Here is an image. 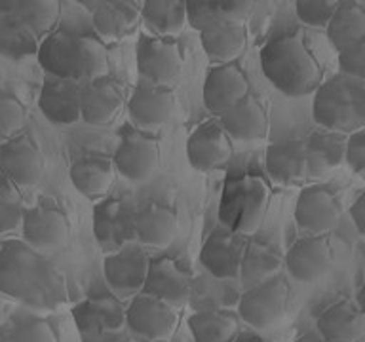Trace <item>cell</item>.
I'll return each instance as SVG.
<instances>
[{
	"mask_svg": "<svg viewBox=\"0 0 365 342\" xmlns=\"http://www.w3.org/2000/svg\"><path fill=\"white\" fill-rule=\"evenodd\" d=\"M259 61L264 78L285 97L312 95L324 84V67L299 34L267 42L259 51Z\"/></svg>",
	"mask_w": 365,
	"mask_h": 342,
	"instance_id": "cell-1",
	"label": "cell"
},
{
	"mask_svg": "<svg viewBox=\"0 0 365 342\" xmlns=\"http://www.w3.org/2000/svg\"><path fill=\"white\" fill-rule=\"evenodd\" d=\"M312 116L324 130L350 135L365 128V80L336 73L314 93Z\"/></svg>",
	"mask_w": 365,
	"mask_h": 342,
	"instance_id": "cell-2",
	"label": "cell"
},
{
	"mask_svg": "<svg viewBox=\"0 0 365 342\" xmlns=\"http://www.w3.org/2000/svg\"><path fill=\"white\" fill-rule=\"evenodd\" d=\"M50 262L23 239H8L0 245V293L11 301L25 302L31 296Z\"/></svg>",
	"mask_w": 365,
	"mask_h": 342,
	"instance_id": "cell-3",
	"label": "cell"
},
{
	"mask_svg": "<svg viewBox=\"0 0 365 342\" xmlns=\"http://www.w3.org/2000/svg\"><path fill=\"white\" fill-rule=\"evenodd\" d=\"M268 192L255 177H242L230 182L225 192L221 207V221L228 230L247 236L257 228L264 215Z\"/></svg>",
	"mask_w": 365,
	"mask_h": 342,
	"instance_id": "cell-4",
	"label": "cell"
},
{
	"mask_svg": "<svg viewBox=\"0 0 365 342\" xmlns=\"http://www.w3.org/2000/svg\"><path fill=\"white\" fill-rule=\"evenodd\" d=\"M137 73L141 82L171 88L182 68V50L173 38L141 34L135 46Z\"/></svg>",
	"mask_w": 365,
	"mask_h": 342,
	"instance_id": "cell-5",
	"label": "cell"
},
{
	"mask_svg": "<svg viewBox=\"0 0 365 342\" xmlns=\"http://www.w3.org/2000/svg\"><path fill=\"white\" fill-rule=\"evenodd\" d=\"M289 289L284 278L274 276L264 284L245 289L238 301V318L257 331L270 329L287 312Z\"/></svg>",
	"mask_w": 365,
	"mask_h": 342,
	"instance_id": "cell-6",
	"label": "cell"
},
{
	"mask_svg": "<svg viewBox=\"0 0 365 342\" xmlns=\"http://www.w3.org/2000/svg\"><path fill=\"white\" fill-rule=\"evenodd\" d=\"M116 173L125 181L143 182L153 175L160 164V142L139 128H124L113 154Z\"/></svg>",
	"mask_w": 365,
	"mask_h": 342,
	"instance_id": "cell-7",
	"label": "cell"
},
{
	"mask_svg": "<svg viewBox=\"0 0 365 342\" xmlns=\"http://www.w3.org/2000/svg\"><path fill=\"white\" fill-rule=\"evenodd\" d=\"M148 264H150V259L135 242L124 245L122 249L114 253H108L103 261V276L110 293L118 296L120 301L133 299L143 293Z\"/></svg>",
	"mask_w": 365,
	"mask_h": 342,
	"instance_id": "cell-8",
	"label": "cell"
},
{
	"mask_svg": "<svg viewBox=\"0 0 365 342\" xmlns=\"http://www.w3.org/2000/svg\"><path fill=\"white\" fill-rule=\"evenodd\" d=\"M179 325L175 308L139 293L125 306V327L147 342H168Z\"/></svg>",
	"mask_w": 365,
	"mask_h": 342,
	"instance_id": "cell-9",
	"label": "cell"
},
{
	"mask_svg": "<svg viewBox=\"0 0 365 342\" xmlns=\"http://www.w3.org/2000/svg\"><path fill=\"white\" fill-rule=\"evenodd\" d=\"M91 230L105 253H114L135 239V211L118 198H105L93 207Z\"/></svg>",
	"mask_w": 365,
	"mask_h": 342,
	"instance_id": "cell-10",
	"label": "cell"
},
{
	"mask_svg": "<svg viewBox=\"0 0 365 342\" xmlns=\"http://www.w3.org/2000/svg\"><path fill=\"white\" fill-rule=\"evenodd\" d=\"M247 236L225 227L215 228L200 251V264L217 279H238L247 249Z\"/></svg>",
	"mask_w": 365,
	"mask_h": 342,
	"instance_id": "cell-11",
	"label": "cell"
},
{
	"mask_svg": "<svg viewBox=\"0 0 365 342\" xmlns=\"http://www.w3.org/2000/svg\"><path fill=\"white\" fill-rule=\"evenodd\" d=\"M342 217V204L336 192L327 185H312L302 188L295 204L297 224L314 234H329Z\"/></svg>",
	"mask_w": 365,
	"mask_h": 342,
	"instance_id": "cell-12",
	"label": "cell"
},
{
	"mask_svg": "<svg viewBox=\"0 0 365 342\" xmlns=\"http://www.w3.org/2000/svg\"><path fill=\"white\" fill-rule=\"evenodd\" d=\"M251 93L250 80L238 63L211 65L204 80L202 97L207 110L221 118Z\"/></svg>",
	"mask_w": 365,
	"mask_h": 342,
	"instance_id": "cell-13",
	"label": "cell"
},
{
	"mask_svg": "<svg viewBox=\"0 0 365 342\" xmlns=\"http://www.w3.org/2000/svg\"><path fill=\"white\" fill-rule=\"evenodd\" d=\"M23 242L38 253L57 249L68 236V219L56 204L40 202L25 209L21 222Z\"/></svg>",
	"mask_w": 365,
	"mask_h": 342,
	"instance_id": "cell-14",
	"label": "cell"
},
{
	"mask_svg": "<svg viewBox=\"0 0 365 342\" xmlns=\"http://www.w3.org/2000/svg\"><path fill=\"white\" fill-rule=\"evenodd\" d=\"M0 171L16 187H34L44 175V156L29 135L11 137L0 145Z\"/></svg>",
	"mask_w": 365,
	"mask_h": 342,
	"instance_id": "cell-15",
	"label": "cell"
},
{
	"mask_svg": "<svg viewBox=\"0 0 365 342\" xmlns=\"http://www.w3.org/2000/svg\"><path fill=\"white\" fill-rule=\"evenodd\" d=\"M284 264L291 278L301 284H310L319 279L333 264V247L329 236L310 234L297 239L284 255Z\"/></svg>",
	"mask_w": 365,
	"mask_h": 342,
	"instance_id": "cell-16",
	"label": "cell"
},
{
	"mask_svg": "<svg viewBox=\"0 0 365 342\" xmlns=\"http://www.w3.org/2000/svg\"><path fill=\"white\" fill-rule=\"evenodd\" d=\"M232 139L219 122H204L188 135L187 158L196 171H215L230 162Z\"/></svg>",
	"mask_w": 365,
	"mask_h": 342,
	"instance_id": "cell-17",
	"label": "cell"
},
{
	"mask_svg": "<svg viewBox=\"0 0 365 342\" xmlns=\"http://www.w3.org/2000/svg\"><path fill=\"white\" fill-rule=\"evenodd\" d=\"M128 105L122 86L113 78L93 80L82 84L80 118L93 128H105L118 118Z\"/></svg>",
	"mask_w": 365,
	"mask_h": 342,
	"instance_id": "cell-18",
	"label": "cell"
},
{
	"mask_svg": "<svg viewBox=\"0 0 365 342\" xmlns=\"http://www.w3.org/2000/svg\"><path fill=\"white\" fill-rule=\"evenodd\" d=\"M143 293L179 310L190 299L192 279H190L187 270H182L170 256L150 259Z\"/></svg>",
	"mask_w": 365,
	"mask_h": 342,
	"instance_id": "cell-19",
	"label": "cell"
},
{
	"mask_svg": "<svg viewBox=\"0 0 365 342\" xmlns=\"http://www.w3.org/2000/svg\"><path fill=\"white\" fill-rule=\"evenodd\" d=\"M90 8L91 23L99 38L105 42L128 38L139 27L141 4L133 0H99V2H82Z\"/></svg>",
	"mask_w": 365,
	"mask_h": 342,
	"instance_id": "cell-20",
	"label": "cell"
},
{
	"mask_svg": "<svg viewBox=\"0 0 365 342\" xmlns=\"http://www.w3.org/2000/svg\"><path fill=\"white\" fill-rule=\"evenodd\" d=\"M71 314L80 336L124 331L125 327L124 302L114 295L88 296L74 304Z\"/></svg>",
	"mask_w": 365,
	"mask_h": 342,
	"instance_id": "cell-21",
	"label": "cell"
},
{
	"mask_svg": "<svg viewBox=\"0 0 365 342\" xmlns=\"http://www.w3.org/2000/svg\"><path fill=\"white\" fill-rule=\"evenodd\" d=\"M125 107L137 128H158L170 122L175 114V91L173 88L147 84L139 80Z\"/></svg>",
	"mask_w": 365,
	"mask_h": 342,
	"instance_id": "cell-22",
	"label": "cell"
},
{
	"mask_svg": "<svg viewBox=\"0 0 365 342\" xmlns=\"http://www.w3.org/2000/svg\"><path fill=\"white\" fill-rule=\"evenodd\" d=\"M80 91L78 80L46 76L40 88L38 108L50 124L73 125L80 118Z\"/></svg>",
	"mask_w": 365,
	"mask_h": 342,
	"instance_id": "cell-23",
	"label": "cell"
},
{
	"mask_svg": "<svg viewBox=\"0 0 365 342\" xmlns=\"http://www.w3.org/2000/svg\"><path fill=\"white\" fill-rule=\"evenodd\" d=\"M68 177H71L73 187L86 200L99 202L107 198L108 192L113 190L116 167L113 164V158H107L101 154H88L71 165Z\"/></svg>",
	"mask_w": 365,
	"mask_h": 342,
	"instance_id": "cell-24",
	"label": "cell"
},
{
	"mask_svg": "<svg viewBox=\"0 0 365 342\" xmlns=\"http://www.w3.org/2000/svg\"><path fill=\"white\" fill-rule=\"evenodd\" d=\"M36 59H38L40 67L44 68L46 76L82 82L78 71L76 36L65 28H56L53 33L40 40Z\"/></svg>",
	"mask_w": 365,
	"mask_h": 342,
	"instance_id": "cell-25",
	"label": "cell"
},
{
	"mask_svg": "<svg viewBox=\"0 0 365 342\" xmlns=\"http://www.w3.org/2000/svg\"><path fill=\"white\" fill-rule=\"evenodd\" d=\"M179 217L170 205L148 202L135 213V239L141 245L162 249L177 238Z\"/></svg>",
	"mask_w": 365,
	"mask_h": 342,
	"instance_id": "cell-26",
	"label": "cell"
},
{
	"mask_svg": "<svg viewBox=\"0 0 365 342\" xmlns=\"http://www.w3.org/2000/svg\"><path fill=\"white\" fill-rule=\"evenodd\" d=\"M200 42L213 65L236 63L247 46V25L245 21H219L200 33Z\"/></svg>",
	"mask_w": 365,
	"mask_h": 342,
	"instance_id": "cell-27",
	"label": "cell"
},
{
	"mask_svg": "<svg viewBox=\"0 0 365 342\" xmlns=\"http://www.w3.org/2000/svg\"><path fill=\"white\" fill-rule=\"evenodd\" d=\"M364 314L356 301L333 302L316 319V331L325 342H359L364 333Z\"/></svg>",
	"mask_w": 365,
	"mask_h": 342,
	"instance_id": "cell-28",
	"label": "cell"
},
{
	"mask_svg": "<svg viewBox=\"0 0 365 342\" xmlns=\"http://www.w3.org/2000/svg\"><path fill=\"white\" fill-rule=\"evenodd\" d=\"M219 124L227 131L230 139L250 142L261 141L268 133V114L261 99L255 95H247L228 113L219 118Z\"/></svg>",
	"mask_w": 365,
	"mask_h": 342,
	"instance_id": "cell-29",
	"label": "cell"
},
{
	"mask_svg": "<svg viewBox=\"0 0 365 342\" xmlns=\"http://www.w3.org/2000/svg\"><path fill=\"white\" fill-rule=\"evenodd\" d=\"M268 175L279 185H297L308 179L304 139L272 142L264 154Z\"/></svg>",
	"mask_w": 365,
	"mask_h": 342,
	"instance_id": "cell-30",
	"label": "cell"
},
{
	"mask_svg": "<svg viewBox=\"0 0 365 342\" xmlns=\"http://www.w3.org/2000/svg\"><path fill=\"white\" fill-rule=\"evenodd\" d=\"M308 177H324L341 164L346 154V135L335 131H316L304 139Z\"/></svg>",
	"mask_w": 365,
	"mask_h": 342,
	"instance_id": "cell-31",
	"label": "cell"
},
{
	"mask_svg": "<svg viewBox=\"0 0 365 342\" xmlns=\"http://www.w3.org/2000/svg\"><path fill=\"white\" fill-rule=\"evenodd\" d=\"M250 14L247 0H187V25L198 33L219 21H247Z\"/></svg>",
	"mask_w": 365,
	"mask_h": 342,
	"instance_id": "cell-32",
	"label": "cell"
},
{
	"mask_svg": "<svg viewBox=\"0 0 365 342\" xmlns=\"http://www.w3.org/2000/svg\"><path fill=\"white\" fill-rule=\"evenodd\" d=\"M187 323L194 342H236L240 336L238 314L222 308L194 312Z\"/></svg>",
	"mask_w": 365,
	"mask_h": 342,
	"instance_id": "cell-33",
	"label": "cell"
},
{
	"mask_svg": "<svg viewBox=\"0 0 365 342\" xmlns=\"http://www.w3.org/2000/svg\"><path fill=\"white\" fill-rule=\"evenodd\" d=\"M327 38L336 53L365 40V6L356 0H342L327 25Z\"/></svg>",
	"mask_w": 365,
	"mask_h": 342,
	"instance_id": "cell-34",
	"label": "cell"
},
{
	"mask_svg": "<svg viewBox=\"0 0 365 342\" xmlns=\"http://www.w3.org/2000/svg\"><path fill=\"white\" fill-rule=\"evenodd\" d=\"M282 262H284V259L272 245L262 242V239H250L238 279L244 285V289L257 287V285L274 278L278 274Z\"/></svg>",
	"mask_w": 365,
	"mask_h": 342,
	"instance_id": "cell-35",
	"label": "cell"
},
{
	"mask_svg": "<svg viewBox=\"0 0 365 342\" xmlns=\"http://www.w3.org/2000/svg\"><path fill=\"white\" fill-rule=\"evenodd\" d=\"M141 19L154 36L171 38L187 25V2L182 0H145Z\"/></svg>",
	"mask_w": 365,
	"mask_h": 342,
	"instance_id": "cell-36",
	"label": "cell"
},
{
	"mask_svg": "<svg viewBox=\"0 0 365 342\" xmlns=\"http://www.w3.org/2000/svg\"><path fill=\"white\" fill-rule=\"evenodd\" d=\"M40 38L16 14L0 17V56L8 61H23L38 53Z\"/></svg>",
	"mask_w": 365,
	"mask_h": 342,
	"instance_id": "cell-37",
	"label": "cell"
},
{
	"mask_svg": "<svg viewBox=\"0 0 365 342\" xmlns=\"http://www.w3.org/2000/svg\"><path fill=\"white\" fill-rule=\"evenodd\" d=\"M76 53H78L80 80L93 82V80L107 78L110 71L108 50L99 36L80 34L76 36Z\"/></svg>",
	"mask_w": 365,
	"mask_h": 342,
	"instance_id": "cell-38",
	"label": "cell"
},
{
	"mask_svg": "<svg viewBox=\"0 0 365 342\" xmlns=\"http://www.w3.org/2000/svg\"><path fill=\"white\" fill-rule=\"evenodd\" d=\"M67 299L68 291L65 276L56 266L48 264L40 284L23 304L36 312H51L61 306L63 302H67Z\"/></svg>",
	"mask_w": 365,
	"mask_h": 342,
	"instance_id": "cell-39",
	"label": "cell"
},
{
	"mask_svg": "<svg viewBox=\"0 0 365 342\" xmlns=\"http://www.w3.org/2000/svg\"><path fill=\"white\" fill-rule=\"evenodd\" d=\"M16 16L33 28L40 40L56 31L61 16V4L57 0H19Z\"/></svg>",
	"mask_w": 365,
	"mask_h": 342,
	"instance_id": "cell-40",
	"label": "cell"
},
{
	"mask_svg": "<svg viewBox=\"0 0 365 342\" xmlns=\"http://www.w3.org/2000/svg\"><path fill=\"white\" fill-rule=\"evenodd\" d=\"M23 215H25V204L19 187H16L0 171V236L14 232L21 227Z\"/></svg>",
	"mask_w": 365,
	"mask_h": 342,
	"instance_id": "cell-41",
	"label": "cell"
},
{
	"mask_svg": "<svg viewBox=\"0 0 365 342\" xmlns=\"http://www.w3.org/2000/svg\"><path fill=\"white\" fill-rule=\"evenodd\" d=\"M336 0H297L295 14L302 25L312 28H327L335 16Z\"/></svg>",
	"mask_w": 365,
	"mask_h": 342,
	"instance_id": "cell-42",
	"label": "cell"
},
{
	"mask_svg": "<svg viewBox=\"0 0 365 342\" xmlns=\"http://www.w3.org/2000/svg\"><path fill=\"white\" fill-rule=\"evenodd\" d=\"M27 122V108L16 95L0 93V139L16 137Z\"/></svg>",
	"mask_w": 365,
	"mask_h": 342,
	"instance_id": "cell-43",
	"label": "cell"
},
{
	"mask_svg": "<svg viewBox=\"0 0 365 342\" xmlns=\"http://www.w3.org/2000/svg\"><path fill=\"white\" fill-rule=\"evenodd\" d=\"M11 342H59L56 327L46 318H29L11 327Z\"/></svg>",
	"mask_w": 365,
	"mask_h": 342,
	"instance_id": "cell-44",
	"label": "cell"
},
{
	"mask_svg": "<svg viewBox=\"0 0 365 342\" xmlns=\"http://www.w3.org/2000/svg\"><path fill=\"white\" fill-rule=\"evenodd\" d=\"M339 71L350 78L365 80V40L339 53Z\"/></svg>",
	"mask_w": 365,
	"mask_h": 342,
	"instance_id": "cell-45",
	"label": "cell"
},
{
	"mask_svg": "<svg viewBox=\"0 0 365 342\" xmlns=\"http://www.w3.org/2000/svg\"><path fill=\"white\" fill-rule=\"evenodd\" d=\"M344 164H346L354 173H365V128L346 135Z\"/></svg>",
	"mask_w": 365,
	"mask_h": 342,
	"instance_id": "cell-46",
	"label": "cell"
},
{
	"mask_svg": "<svg viewBox=\"0 0 365 342\" xmlns=\"http://www.w3.org/2000/svg\"><path fill=\"white\" fill-rule=\"evenodd\" d=\"M350 219H352L354 227L358 228V232L365 236V190L350 205Z\"/></svg>",
	"mask_w": 365,
	"mask_h": 342,
	"instance_id": "cell-47",
	"label": "cell"
},
{
	"mask_svg": "<svg viewBox=\"0 0 365 342\" xmlns=\"http://www.w3.org/2000/svg\"><path fill=\"white\" fill-rule=\"evenodd\" d=\"M82 342H131L130 335L125 331H110V333H101V335H86L80 336Z\"/></svg>",
	"mask_w": 365,
	"mask_h": 342,
	"instance_id": "cell-48",
	"label": "cell"
},
{
	"mask_svg": "<svg viewBox=\"0 0 365 342\" xmlns=\"http://www.w3.org/2000/svg\"><path fill=\"white\" fill-rule=\"evenodd\" d=\"M17 2H19V0H0V17L16 14Z\"/></svg>",
	"mask_w": 365,
	"mask_h": 342,
	"instance_id": "cell-49",
	"label": "cell"
},
{
	"mask_svg": "<svg viewBox=\"0 0 365 342\" xmlns=\"http://www.w3.org/2000/svg\"><path fill=\"white\" fill-rule=\"evenodd\" d=\"M293 342H325V341L318 335V331H310V333H304V335L299 336V338Z\"/></svg>",
	"mask_w": 365,
	"mask_h": 342,
	"instance_id": "cell-50",
	"label": "cell"
},
{
	"mask_svg": "<svg viewBox=\"0 0 365 342\" xmlns=\"http://www.w3.org/2000/svg\"><path fill=\"white\" fill-rule=\"evenodd\" d=\"M356 304H358L359 312L364 314L365 318V284L361 285V289H359L358 295H356Z\"/></svg>",
	"mask_w": 365,
	"mask_h": 342,
	"instance_id": "cell-51",
	"label": "cell"
},
{
	"mask_svg": "<svg viewBox=\"0 0 365 342\" xmlns=\"http://www.w3.org/2000/svg\"><path fill=\"white\" fill-rule=\"evenodd\" d=\"M6 314H8V296H4L0 293V325L4 321Z\"/></svg>",
	"mask_w": 365,
	"mask_h": 342,
	"instance_id": "cell-52",
	"label": "cell"
},
{
	"mask_svg": "<svg viewBox=\"0 0 365 342\" xmlns=\"http://www.w3.org/2000/svg\"><path fill=\"white\" fill-rule=\"evenodd\" d=\"M0 342H11L10 333H8V331L0 329Z\"/></svg>",
	"mask_w": 365,
	"mask_h": 342,
	"instance_id": "cell-53",
	"label": "cell"
},
{
	"mask_svg": "<svg viewBox=\"0 0 365 342\" xmlns=\"http://www.w3.org/2000/svg\"><path fill=\"white\" fill-rule=\"evenodd\" d=\"M236 342H259V341H253V338H250V341H240V338H238Z\"/></svg>",
	"mask_w": 365,
	"mask_h": 342,
	"instance_id": "cell-54",
	"label": "cell"
}]
</instances>
